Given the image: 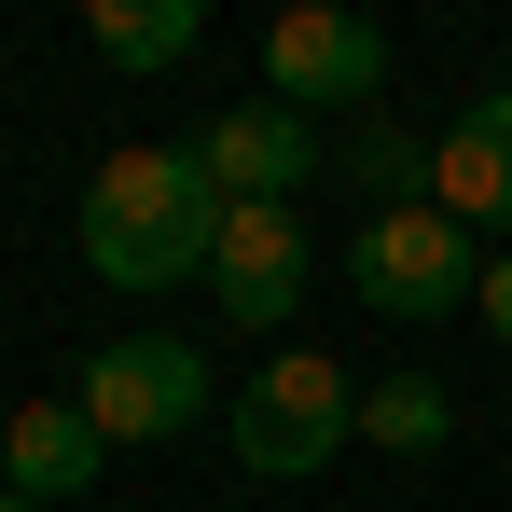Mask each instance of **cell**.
I'll use <instances>...</instances> for the list:
<instances>
[{
  "mask_svg": "<svg viewBox=\"0 0 512 512\" xmlns=\"http://www.w3.org/2000/svg\"><path fill=\"white\" fill-rule=\"evenodd\" d=\"M208 250H222V194L194 153L139 139L84 180V263L111 291H180V277H208Z\"/></svg>",
  "mask_w": 512,
  "mask_h": 512,
  "instance_id": "obj_1",
  "label": "cell"
},
{
  "mask_svg": "<svg viewBox=\"0 0 512 512\" xmlns=\"http://www.w3.org/2000/svg\"><path fill=\"white\" fill-rule=\"evenodd\" d=\"M346 443H360V374L333 346H277L250 374V402H236V457L263 485H305V471H333Z\"/></svg>",
  "mask_w": 512,
  "mask_h": 512,
  "instance_id": "obj_2",
  "label": "cell"
},
{
  "mask_svg": "<svg viewBox=\"0 0 512 512\" xmlns=\"http://www.w3.org/2000/svg\"><path fill=\"white\" fill-rule=\"evenodd\" d=\"M263 84H277V111H374L388 97V28L346 14V0H291L263 28Z\"/></svg>",
  "mask_w": 512,
  "mask_h": 512,
  "instance_id": "obj_3",
  "label": "cell"
},
{
  "mask_svg": "<svg viewBox=\"0 0 512 512\" xmlns=\"http://www.w3.org/2000/svg\"><path fill=\"white\" fill-rule=\"evenodd\" d=\"M346 277H360V305H374V319H457V305L485 291V250H471L443 208H388V222H360Z\"/></svg>",
  "mask_w": 512,
  "mask_h": 512,
  "instance_id": "obj_4",
  "label": "cell"
},
{
  "mask_svg": "<svg viewBox=\"0 0 512 512\" xmlns=\"http://www.w3.org/2000/svg\"><path fill=\"white\" fill-rule=\"evenodd\" d=\"M70 402L97 416V443H167V429H194L208 374H194V346H180V333H111V346L84 360Z\"/></svg>",
  "mask_w": 512,
  "mask_h": 512,
  "instance_id": "obj_5",
  "label": "cell"
},
{
  "mask_svg": "<svg viewBox=\"0 0 512 512\" xmlns=\"http://www.w3.org/2000/svg\"><path fill=\"white\" fill-rule=\"evenodd\" d=\"M208 291H222L236 333H291V305H305V222H291V208H222Z\"/></svg>",
  "mask_w": 512,
  "mask_h": 512,
  "instance_id": "obj_6",
  "label": "cell"
},
{
  "mask_svg": "<svg viewBox=\"0 0 512 512\" xmlns=\"http://www.w3.org/2000/svg\"><path fill=\"white\" fill-rule=\"evenodd\" d=\"M194 167H208V194H222V208H291V194H305V167H319V139H305V111L250 97V111H222V125L194 139Z\"/></svg>",
  "mask_w": 512,
  "mask_h": 512,
  "instance_id": "obj_7",
  "label": "cell"
},
{
  "mask_svg": "<svg viewBox=\"0 0 512 512\" xmlns=\"http://www.w3.org/2000/svg\"><path fill=\"white\" fill-rule=\"evenodd\" d=\"M97 471H111V443H97L84 402H14V429H0V499L56 512V499H84Z\"/></svg>",
  "mask_w": 512,
  "mask_h": 512,
  "instance_id": "obj_8",
  "label": "cell"
},
{
  "mask_svg": "<svg viewBox=\"0 0 512 512\" xmlns=\"http://www.w3.org/2000/svg\"><path fill=\"white\" fill-rule=\"evenodd\" d=\"M429 208L471 236V222H512V97L485 111H457L443 139H429Z\"/></svg>",
  "mask_w": 512,
  "mask_h": 512,
  "instance_id": "obj_9",
  "label": "cell"
},
{
  "mask_svg": "<svg viewBox=\"0 0 512 512\" xmlns=\"http://www.w3.org/2000/svg\"><path fill=\"white\" fill-rule=\"evenodd\" d=\"M84 28H97V56H111V70H180V56L208 42V14H194V0H97Z\"/></svg>",
  "mask_w": 512,
  "mask_h": 512,
  "instance_id": "obj_10",
  "label": "cell"
},
{
  "mask_svg": "<svg viewBox=\"0 0 512 512\" xmlns=\"http://www.w3.org/2000/svg\"><path fill=\"white\" fill-rule=\"evenodd\" d=\"M333 167L360 180V208H374V222H388V208H429V139H402L388 111H360V125H346Z\"/></svg>",
  "mask_w": 512,
  "mask_h": 512,
  "instance_id": "obj_11",
  "label": "cell"
},
{
  "mask_svg": "<svg viewBox=\"0 0 512 512\" xmlns=\"http://www.w3.org/2000/svg\"><path fill=\"white\" fill-rule=\"evenodd\" d=\"M443 429H457L443 374H374L360 388V443H388V457H443Z\"/></svg>",
  "mask_w": 512,
  "mask_h": 512,
  "instance_id": "obj_12",
  "label": "cell"
},
{
  "mask_svg": "<svg viewBox=\"0 0 512 512\" xmlns=\"http://www.w3.org/2000/svg\"><path fill=\"white\" fill-rule=\"evenodd\" d=\"M471 305H485V333H499V346H512V250H499V263H485V291H471Z\"/></svg>",
  "mask_w": 512,
  "mask_h": 512,
  "instance_id": "obj_13",
  "label": "cell"
},
{
  "mask_svg": "<svg viewBox=\"0 0 512 512\" xmlns=\"http://www.w3.org/2000/svg\"><path fill=\"white\" fill-rule=\"evenodd\" d=\"M0 512H28V499H0Z\"/></svg>",
  "mask_w": 512,
  "mask_h": 512,
  "instance_id": "obj_14",
  "label": "cell"
}]
</instances>
